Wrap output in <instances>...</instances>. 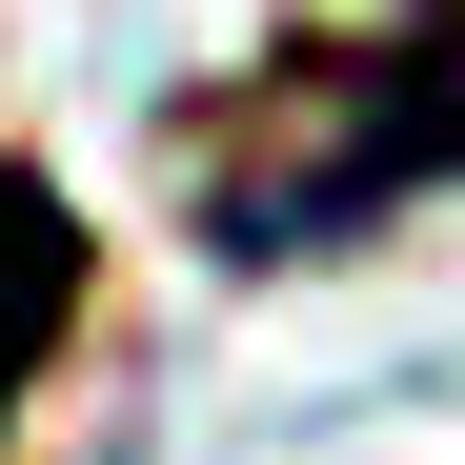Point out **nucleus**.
<instances>
[{
	"label": "nucleus",
	"instance_id": "obj_2",
	"mask_svg": "<svg viewBox=\"0 0 465 465\" xmlns=\"http://www.w3.org/2000/svg\"><path fill=\"white\" fill-rule=\"evenodd\" d=\"M61 303H82V223H61V183H0V425H21Z\"/></svg>",
	"mask_w": 465,
	"mask_h": 465
},
{
	"label": "nucleus",
	"instance_id": "obj_1",
	"mask_svg": "<svg viewBox=\"0 0 465 465\" xmlns=\"http://www.w3.org/2000/svg\"><path fill=\"white\" fill-rule=\"evenodd\" d=\"M425 163H465V0H425L384 41H283L163 142L203 263H324L384 203H425Z\"/></svg>",
	"mask_w": 465,
	"mask_h": 465
}]
</instances>
